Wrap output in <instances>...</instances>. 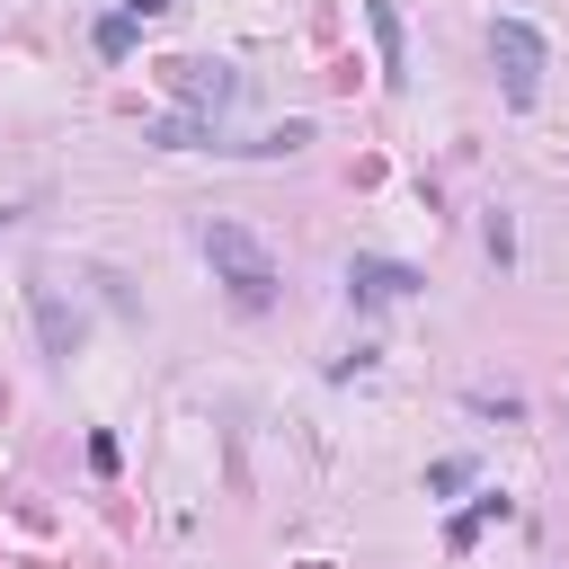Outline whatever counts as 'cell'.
Wrapping results in <instances>:
<instances>
[{"label": "cell", "instance_id": "6da1fadb", "mask_svg": "<svg viewBox=\"0 0 569 569\" xmlns=\"http://www.w3.org/2000/svg\"><path fill=\"white\" fill-rule=\"evenodd\" d=\"M204 267H213V284H231V302H249V311L276 302V258H267V240H258L249 222L213 213V222H204Z\"/></svg>", "mask_w": 569, "mask_h": 569}, {"label": "cell", "instance_id": "7a4b0ae2", "mask_svg": "<svg viewBox=\"0 0 569 569\" xmlns=\"http://www.w3.org/2000/svg\"><path fill=\"white\" fill-rule=\"evenodd\" d=\"M489 62H498L507 107H533L542 98V71H551V44H542L533 18H489Z\"/></svg>", "mask_w": 569, "mask_h": 569}, {"label": "cell", "instance_id": "3957f363", "mask_svg": "<svg viewBox=\"0 0 569 569\" xmlns=\"http://www.w3.org/2000/svg\"><path fill=\"white\" fill-rule=\"evenodd\" d=\"M160 89L213 116V107H231V98H240V71H231V62H204V53H169V62H160Z\"/></svg>", "mask_w": 569, "mask_h": 569}, {"label": "cell", "instance_id": "277c9868", "mask_svg": "<svg viewBox=\"0 0 569 569\" xmlns=\"http://www.w3.org/2000/svg\"><path fill=\"white\" fill-rule=\"evenodd\" d=\"M418 284H427V276L400 267V258H365V249L347 258V293H356V302H409Z\"/></svg>", "mask_w": 569, "mask_h": 569}, {"label": "cell", "instance_id": "5b68a950", "mask_svg": "<svg viewBox=\"0 0 569 569\" xmlns=\"http://www.w3.org/2000/svg\"><path fill=\"white\" fill-rule=\"evenodd\" d=\"M27 302H36V329H44V356H71L80 347V311H62L53 276H27Z\"/></svg>", "mask_w": 569, "mask_h": 569}, {"label": "cell", "instance_id": "8992f818", "mask_svg": "<svg viewBox=\"0 0 569 569\" xmlns=\"http://www.w3.org/2000/svg\"><path fill=\"white\" fill-rule=\"evenodd\" d=\"M365 18H373V44H382V80L400 89V80H409V44H400V0H365Z\"/></svg>", "mask_w": 569, "mask_h": 569}, {"label": "cell", "instance_id": "52a82bcc", "mask_svg": "<svg viewBox=\"0 0 569 569\" xmlns=\"http://www.w3.org/2000/svg\"><path fill=\"white\" fill-rule=\"evenodd\" d=\"M489 516H516V498H507V489H489V498H471V516H453V525H445V551H471Z\"/></svg>", "mask_w": 569, "mask_h": 569}, {"label": "cell", "instance_id": "ba28073f", "mask_svg": "<svg viewBox=\"0 0 569 569\" xmlns=\"http://www.w3.org/2000/svg\"><path fill=\"white\" fill-rule=\"evenodd\" d=\"M151 142H160V151H213V124H204V116H160Z\"/></svg>", "mask_w": 569, "mask_h": 569}, {"label": "cell", "instance_id": "9c48e42d", "mask_svg": "<svg viewBox=\"0 0 569 569\" xmlns=\"http://www.w3.org/2000/svg\"><path fill=\"white\" fill-rule=\"evenodd\" d=\"M89 44H98L107 62H124V53H133V18H124V9H116V18H98V27H89Z\"/></svg>", "mask_w": 569, "mask_h": 569}, {"label": "cell", "instance_id": "30bf717a", "mask_svg": "<svg viewBox=\"0 0 569 569\" xmlns=\"http://www.w3.org/2000/svg\"><path fill=\"white\" fill-rule=\"evenodd\" d=\"M471 418H498V427H516V418H525V391H489V382H480V391H471Z\"/></svg>", "mask_w": 569, "mask_h": 569}, {"label": "cell", "instance_id": "8fae6325", "mask_svg": "<svg viewBox=\"0 0 569 569\" xmlns=\"http://www.w3.org/2000/svg\"><path fill=\"white\" fill-rule=\"evenodd\" d=\"M311 142V124L293 116V124H276V133H258V142H240V151H267V160H284V151H302Z\"/></svg>", "mask_w": 569, "mask_h": 569}, {"label": "cell", "instance_id": "7c38bea8", "mask_svg": "<svg viewBox=\"0 0 569 569\" xmlns=\"http://www.w3.org/2000/svg\"><path fill=\"white\" fill-rule=\"evenodd\" d=\"M427 489L445 498V489H471V453H445V462H427Z\"/></svg>", "mask_w": 569, "mask_h": 569}, {"label": "cell", "instance_id": "4fadbf2b", "mask_svg": "<svg viewBox=\"0 0 569 569\" xmlns=\"http://www.w3.org/2000/svg\"><path fill=\"white\" fill-rule=\"evenodd\" d=\"M480 249L507 267V258H516V222H507V213H489V222H480Z\"/></svg>", "mask_w": 569, "mask_h": 569}, {"label": "cell", "instance_id": "5bb4252c", "mask_svg": "<svg viewBox=\"0 0 569 569\" xmlns=\"http://www.w3.org/2000/svg\"><path fill=\"white\" fill-rule=\"evenodd\" d=\"M160 9H178V0H124V18H160Z\"/></svg>", "mask_w": 569, "mask_h": 569}]
</instances>
